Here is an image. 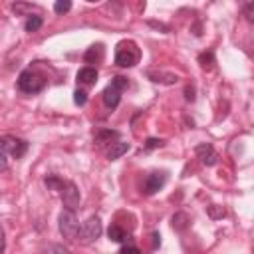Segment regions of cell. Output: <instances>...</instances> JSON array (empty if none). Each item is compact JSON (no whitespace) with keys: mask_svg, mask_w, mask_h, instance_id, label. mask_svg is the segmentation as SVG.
<instances>
[{"mask_svg":"<svg viewBox=\"0 0 254 254\" xmlns=\"http://www.w3.org/2000/svg\"><path fill=\"white\" fill-rule=\"evenodd\" d=\"M141 60V52L133 40H121L115 48V64L119 67H133Z\"/></svg>","mask_w":254,"mask_h":254,"instance_id":"1","label":"cell"},{"mask_svg":"<svg viewBox=\"0 0 254 254\" xmlns=\"http://www.w3.org/2000/svg\"><path fill=\"white\" fill-rule=\"evenodd\" d=\"M58 222H60V234H62L64 238L75 240V238L79 236L81 226H79L77 216H75L73 210H65V208H64L62 214H60V218H58Z\"/></svg>","mask_w":254,"mask_h":254,"instance_id":"2","label":"cell"},{"mask_svg":"<svg viewBox=\"0 0 254 254\" xmlns=\"http://www.w3.org/2000/svg\"><path fill=\"white\" fill-rule=\"evenodd\" d=\"M46 85V79L34 71H22L18 75V89L24 93H38Z\"/></svg>","mask_w":254,"mask_h":254,"instance_id":"3","label":"cell"},{"mask_svg":"<svg viewBox=\"0 0 254 254\" xmlns=\"http://www.w3.org/2000/svg\"><path fill=\"white\" fill-rule=\"evenodd\" d=\"M28 151V141L20 139V137H14V135H4L2 137V153L14 157V159H20L24 157V153Z\"/></svg>","mask_w":254,"mask_h":254,"instance_id":"4","label":"cell"},{"mask_svg":"<svg viewBox=\"0 0 254 254\" xmlns=\"http://www.w3.org/2000/svg\"><path fill=\"white\" fill-rule=\"evenodd\" d=\"M101 232H103V226H101V220H99V216H89V218H87V220L81 224V230H79V238H81V242L89 244V242L97 240V238L101 236Z\"/></svg>","mask_w":254,"mask_h":254,"instance_id":"5","label":"cell"},{"mask_svg":"<svg viewBox=\"0 0 254 254\" xmlns=\"http://www.w3.org/2000/svg\"><path fill=\"white\" fill-rule=\"evenodd\" d=\"M60 194H62V202H64L65 210H75L79 206V190L71 181H65Z\"/></svg>","mask_w":254,"mask_h":254,"instance_id":"6","label":"cell"},{"mask_svg":"<svg viewBox=\"0 0 254 254\" xmlns=\"http://www.w3.org/2000/svg\"><path fill=\"white\" fill-rule=\"evenodd\" d=\"M194 153H196V157L200 159V163L206 165V167H212V165L218 163V153L214 151V147H212L210 143H200V145H196Z\"/></svg>","mask_w":254,"mask_h":254,"instance_id":"7","label":"cell"},{"mask_svg":"<svg viewBox=\"0 0 254 254\" xmlns=\"http://www.w3.org/2000/svg\"><path fill=\"white\" fill-rule=\"evenodd\" d=\"M147 77L153 83H165V85H173V83L179 81L177 73H169V71H163V69H147Z\"/></svg>","mask_w":254,"mask_h":254,"instance_id":"8","label":"cell"},{"mask_svg":"<svg viewBox=\"0 0 254 254\" xmlns=\"http://www.w3.org/2000/svg\"><path fill=\"white\" fill-rule=\"evenodd\" d=\"M165 185V175L163 173H153V175H149L147 179H145V192L147 194H155L161 187Z\"/></svg>","mask_w":254,"mask_h":254,"instance_id":"9","label":"cell"},{"mask_svg":"<svg viewBox=\"0 0 254 254\" xmlns=\"http://www.w3.org/2000/svg\"><path fill=\"white\" fill-rule=\"evenodd\" d=\"M119 101H121V91L115 89L113 85H107V87L103 89V103H105L107 107L115 109V107L119 105Z\"/></svg>","mask_w":254,"mask_h":254,"instance_id":"10","label":"cell"},{"mask_svg":"<svg viewBox=\"0 0 254 254\" xmlns=\"http://www.w3.org/2000/svg\"><path fill=\"white\" fill-rule=\"evenodd\" d=\"M129 151V143H123V141H117V143H113L111 145V149L107 151V159H111V161H115V159H119V157H123L125 153Z\"/></svg>","mask_w":254,"mask_h":254,"instance_id":"11","label":"cell"},{"mask_svg":"<svg viewBox=\"0 0 254 254\" xmlns=\"http://www.w3.org/2000/svg\"><path fill=\"white\" fill-rule=\"evenodd\" d=\"M97 79V69L95 67H81L79 71H77V81L79 83H93Z\"/></svg>","mask_w":254,"mask_h":254,"instance_id":"12","label":"cell"},{"mask_svg":"<svg viewBox=\"0 0 254 254\" xmlns=\"http://www.w3.org/2000/svg\"><path fill=\"white\" fill-rule=\"evenodd\" d=\"M101 58H103V48H101V44L91 46V48L85 52V56H83V60H85L87 64H95V62H99Z\"/></svg>","mask_w":254,"mask_h":254,"instance_id":"13","label":"cell"},{"mask_svg":"<svg viewBox=\"0 0 254 254\" xmlns=\"http://www.w3.org/2000/svg\"><path fill=\"white\" fill-rule=\"evenodd\" d=\"M119 133L117 131H111V129H101L97 135H95V143L97 145H105V143H111V139H117ZM113 145V143H111Z\"/></svg>","mask_w":254,"mask_h":254,"instance_id":"14","label":"cell"},{"mask_svg":"<svg viewBox=\"0 0 254 254\" xmlns=\"http://www.w3.org/2000/svg\"><path fill=\"white\" fill-rule=\"evenodd\" d=\"M107 234H109V240H113V242H123L127 238L125 230L121 226H117V224H111L109 230H107Z\"/></svg>","mask_w":254,"mask_h":254,"instance_id":"15","label":"cell"},{"mask_svg":"<svg viewBox=\"0 0 254 254\" xmlns=\"http://www.w3.org/2000/svg\"><path fill=\"white\" fill-rule=\"evenodd\" d=\"M42 24H44V22H42L40 16H30V18L26 20V26H24V28H26V32L32 34V32H38V30L42 28Z\"/></svg>","mask_w":254,"mask_h":254,"instance_id":"16","label":"cell"},{"mask_svg":"<svg viewBox=\"0 0 254 254\" xmlns=\"http://www.w3.org/2000/svg\"><path fill=\"white\" fill-rule=\"evenodd\" d=\"M44 183H46V187H48L50 190H60V192H62V189H64V185H65L62 179H58V177H54V175L48 177Z\"/></svg>","mask_w":254,"mask_h":254,"instance_id":"17","label":"cell"},{"mask_svg":"<svg viewBox=\"0 0 254 254\" xmlns=\"http://www.w3.org/2000/svg\"><path fill=\"white\" fill-rule=\"evenodd\" d=\"M187 222H189V216H187L185 212H177V214L173 216V226H175L177 230H185V228H187Z\"/></svg>","mask_w":254,"mask_h":254,"instance_id":"18","label":"cell"},{"mask_svg":"<svg viewBox=\"0 0 254 254\" xmlns=\"http://www.w3.org/2000/svg\"><path fill=\"white\" fill-rule=\"evenodd\" d=\"M242 14H244V18H246L250 24H254V0L244 2V6H242Z\"/></svg>","mask_w":254,"mask_h":254,"instance_id":"19","label":"cell"},{"mask_svg":"<svg viewBox=\"0 0 254 254\" xmlns=\"http://www.w3.org/2000/svg\"><path fill=\"white\" fill-rule=\"evenodd\" d=\"M71 10V2L69 0H58L56 4H54V12L56 14H65V12H69Z\"/></svg>","mask_w":254,"mask_h":254,"instance_id":"20","label":"cell"},{"mask_svg":"<svg viewBox=\"0 0 254 254\" xmlns=\"http://www.w3.org/2000/svg\"><path fill=\"white\" fill-rule=\"evenodd\" d=\"M109 85H113L115 89L123 91L125 87H129V79H127V77H123V75H115V77L111 79V83H109Z\"/></svg>","mask_w":254,"mask_h":254,"instance_id":"21","label":"cell"},{"mask_svg":"<svg viewBox=\"0 0 254 254\" xmlns=\"http://www.w3.org/2000/svg\"><path fill=\"white\" fill-rule=\"evenodd\" d=\"M198 62H200V65L206 69V67H210L212 65V62H214V56H212V52H204V54H200L198 56Z\"/></svg>","mask_w":254,"mask_h":254,"instance_id":"22","label":"cell"},{"mask_svg":"<svg viewBox=\"0 0 254 254\" xmlns=\"http://www.w3.org/2000/svg\"><path fill=\"white\" fill-rule=\"evenodd\" d=\"M224 214H226V210L222 206H218V204H210L208 206V216L210 218H222Z\"/></svg>","mask_w":254,"mask_h":254,"instance_id":"23","label":"cell"},{"mask_svg":"<svg viewBox=\"0 0 254 254\" xmlns=\"http://www.w3.org/2000/svg\"><path fill=\"white\" fill-rule=\"evenodd\" d=\"M73 103L75 105H85L87 103V93L83 89H75L73 91Z\"/></svg>","mask_w":254,"mask_h":254,"instance_id":"24","label":"cell"},{"mask_svg":"<svg viewBox=\"0 0 254 254\" xmlns=\"http://www.w3.org/2000/svg\"><path fill=\"white\" fill-rule=\"evenodd\" d=\"M163 145V139H157V137H149L147 141H145V149H159Z\"/></svg>","mask_w":254,"mask_h":254,"instance_id":"25","label":"cell"},{"mask_svg":"<svg viewBox=\"0 0 254 254\" xmlns=\"http://www.w3.org/2000/svg\"><path fill=\"white\" fill-rule=\"evenodd\" d=\"M12 8H14V12H32L34 10L32 4H24V2H16V4H12Z\"/></svg>","mask_w":254,"mask_h":254,"instance_id":"26","label":"cell"},{"mask_svg":"<svg viewBox=\"0 0 254 254\" xmlns=\"http://www.w3.org/2000/svg\"><path fill=\"white\" fill-rule=\"evenodd\" d=\"M119 254H141V252H139V248H137V246L127 244V246H123V248L119 250Z\"/></svg>","mask_w":254,"mask_h":254,"instance_id":"27","label":"cell"},{"mask_svg":"<svg viewBox=\"0 0 254 254\" xmlns=\"http://www.w3.org/2000/svg\"><path fill=\"white\" fill-rule=\"evenodd\" d=\"M185 97H187V101H194V87H192V85H187Z\"/></svg>","mask_w":254,"mask_h":254,"instance_id":"28","label":"cell"},{"mask_svg":"<svg viewBox=\"0 0 254 254\" xmlns=\"http://www.w3.org/2000/svg\"><path fill=\"white\" fill-rule=\"evenodd\" d=\"M52 252H54V254H71L67 248H64V246H58V244L52 248Z\"/></svg>","mask_w":254,"mask_h":254,"instance_id":"29","label":"cell"},{"mask_svg":"<svg viewBox=\"0 0 254 254\" xmlns=\"http://www.w3.org/2000/svg\"><path fill=\"white\" fill-rule=\"evenodd\" d=\"M0 159H2V171H6V169H8V155H6V153H2V155H0Z\"/></svg>","mask_w":254,"mask_h":254,"instance_id":"30","label":"cell"},{"mask_svg":"<svg viewBox=\"0 0 254 254\" xmlns=\"http://www.w3.org/2000/svg\"><path fill=\"white\" fill-rule=\"evenodd\" d=\"M151 238H153V246L157 248V246L161 244V236H159V232H153V236H151Z\"/></svg>","mask_w":254,"mask_h":254,"instance_id":"31","label":"cell"},{"mask_svg":"<svg viewBox=\"0 0 254 254\" xmlns=\"http://www.w3.org/2000/svg\"><path fill=\"white\" fill-rule=\"evenodd\" d=\"M252 54H254V44H252Z\"/></svg>","mask_w":254,"mask_h":254,"instance_id":"32","label":"cell"}]
</instances>
